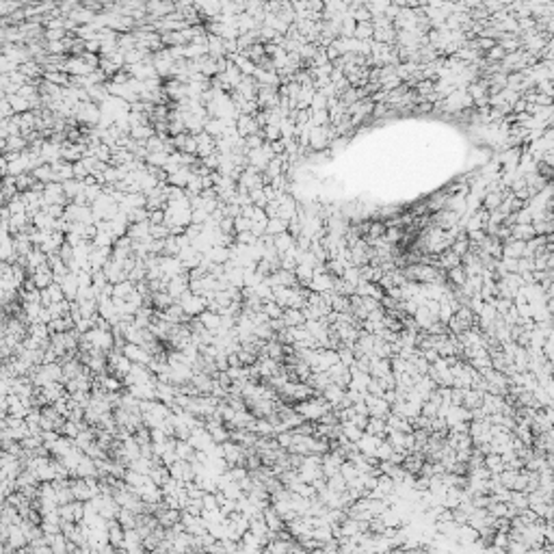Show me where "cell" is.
I'll return each mask as SVG.
<instances>
[{
	"mask_svg": "<svg viewBox=\"0 0 554 554\" xmlns=\"http://www.w3.org/2000/svg\"><path fill=\"white\" fill-rule=\"evenodd\" d=\"M366 433H370V435H377L381 437V440H385V433H387V427H385V418H375V416H370L368 422H366Z\"/></svg>",
	"mask_w": 554,
	"mask_h": 554,
	"instance_id": "obj_2",
	"label": "cell"
},
{
	"mask_svg": "<svg viewBox=\"0 0 554 554\" xmlns=\"http://www.w3.org/2000/svg\"><path fill=\"white\" fill-rule=\"evenodd\" d=\"M340 427H342V435L347 437L349 442H357L359 437H362V433H364V431H362V429H357L353 422H342Z\"/></svg>",
	"mask_w": 554,
	"mask_h": 554,
	"instance_id": "obj_5",
	"label": "cell"
},
{
	"mask_svg": "<svg viewBox=\"0 0 554 554\" xmlns=\"http://www.w3.org/2000/svg\"><path fill=\"white\" fill-rule=\"evenodd\" d=\"M332 284H334V275L325 271V273H319V275H312L307 288L312 292H325V290H332Z\"/></svg>",
	"mask_w": 554,
	"mask_h": 554,
	"instance_id": "obj_1",
	"label": "cell"
},
{
	"mask_svg": "<svg viewBox=\"0 0 554 554\" xmlns=\"http://www.w3.org/2000/svg\"><path fill=\"white\" fill-rule=\"evenodd\" d=\"M481 403H483V392L474 390V387H465L463 399H461V405H463L465 409H477V407H481Z\"/></svg>",
	"mask_w": 554,
	"mask_h": 554,
	"instance_id": "obj_3",
	"label": "cell"
},
{
	"mask_svg": "<svg viewBox=\"0 0 554 554\" xmlns=\"http://www.w3.org/2000/svg\"><path fill=\"white\" fill-rule=\"evenodd\" d=\"M282 321L286 327H294V325H303L305 319H303V312L297 310V307H284V314H282Z\"/></svg>",
	"mask_w": 554,
	"mask_h": 554,
	"instance_id": "obj_4",
	"label": "cell"
}]
</instances>
